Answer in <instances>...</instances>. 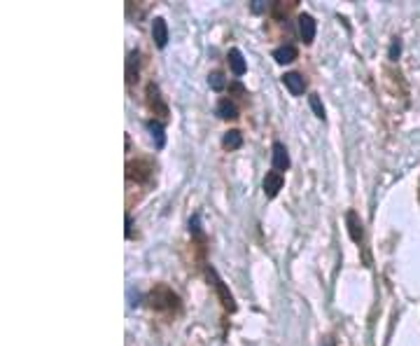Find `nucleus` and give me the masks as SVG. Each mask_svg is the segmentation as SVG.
<instances>
[{"label": "nucleus", "mask_w": 420, "mask_h": 346, "mask_svg": "<svg viewBox=\"0 0 420 346\" xmlns=\"http://www.w3.org/2000/svg\"><path fill=\"white\" fill-rule=\"evenodd\" d=\"M148 304L155 311H173V309H180V297L168 286L159 283L148 293Z\"/></svg>", "instance_id": "obj_1"}, {"label": "nucleus", "mask_w": 420, "mask_h": 346, "mask_svg": "<svg viewBox=\"0 0 420 346\" xmlns=\"http://www.w3.org/2000/svg\"><path fill=\"white\" fill-rule=\"evenodd\" d=\"M206 276H208V281L213 283V288L217 291V297H220L222 307L227 309V311H236V302H233V295L229 293V288L224 286V281L217 276V271L213 267H206Z\"/></svg>", "instance_id": "obj_2"}, {"label": "nucleus", "mask_w": 420, "mask_h": 346, "mask_svg": "<svg viewBox=\"0 0 420 346\" xmlns=\"http://www.w3.org/2000/svg\"><path fill=\"white\" fill-rule=\"evenodd\" d=\"M152 171H155V168H152L148 159H136V162L126 164V178L136 183H150Z\"/></svg>", "instance_id": "obj_3"}, {"label": "nucleus", "mask_w": 420, "mask_h": 346, "mask_svg": "<svg viewBox=\"0 0 420 346\" xmlns=\"http://www.w3.org/2000/svg\"><path fill=\"white\" fill-rule=\"evenodd\" d=\"M148 106H150V110L155 112V115H159L161 119L168 117V106H166V101L161 99V92H159V87H157L155 82L148 85Z\"/></svg>", "instance_id": "obj_4"}, {"label": "nucleus", "mask_w": 420, "mask_h": 346, "mask_svg": "<svg viewBox=\"0 0 420 346\" xmlns=\"http://www.w3.org/2000/svg\"><path fill=\"white\" fill-rule=\"evenodd\" d=\"M271 162H273V168H276L278 173L282 171H287L289 168V155H287V148L282 146V143H273V148H271Z\"/></svg>", "instance_id": "obj_5"}, {"label": "nucleus", "mask_w": 420, "mask_h": 346, "mask_svg": "<svg viewBox=\"0 0 420 346\" xmlns=\"http://www.w3.org/2000/svg\"><path fill=\"white\" fill-rule=\"evenodd\" d=\"M262 188H264V195L269 197V199L278 197V192L282 190V173H278V171H269V173L264 175Z\"/></svg>", "instance_id": "obj_6"}, {"label": "nucleus", "mask_w": 420, "mask_h": 346, "mask_svg": "<svg viewBox=\"0 0 420 346\" xmlns=\"http://www.w3.org/2000/svg\"><path fill=\"white\" fill-rule=\"evenodd\" d=\"M346 225H348L350 239L355 241V244H362V241H365V227H362L360 215L355 211H348V213H346Z\"/></svg>", "instance_id": "obj_7"}, {"label": "nucleus", "mask_w": 420, "mask_h": 346, "mask_svg": "<svg viewBox=\"0 0 420 346\" xmlns=\"http://www.w3.org/2000/svg\"><path fill=\"white\" fill-rule=\"evenodd\" d=\"M299 36H302V40L306 45L313 43V38H315V19L311 17V14H302V17H299Z\"/></svg>", "instance_id": "obj_8"}, {"label": "nucleus", "mask_w": 420, "mask_h": 346, "mask_svg": "<svg viewBox=\"0 0 420 346\" xmlns=\"http://www.w3.org/2000/svg\"><path fill=\"white\" fill-rule=\"evenodd\" d=\"M282 85L287 87L292 96H302L304 90H306V80L299 73H285V75H282Z\"/></svg>", "instance_id": "obj_9"}, {"label": "nucleus", "mask_w": 420, "mask_h": 346, "mask_svg": "<svg viewBox=\"0 0 420 346\" xmlns=\"http://www.w3.org/2000/svg\"><path fill=\"white\" fill-rule=\"evenodd\" d=\"M152 38H155L159 50H164L166 43H168V26L161 17H157L155 21H152Z\"/></svg>", "instance_id": "obj_10"}, {"label": "nucleus", "mask_w": 420, "mask_h": 346, "mask_svg": "<svg viewBox=\"0 0 420 346\" xmlns=\"http://www.w3.org/2000/svg\"><path fill=\"white\" fill-rule=\"evenodd\" d=\"M215 115L220 119H236L238 117V110H236V103L231 99H220L215 106Z\"/></svg>", "instance_id": "obj_11"}, {"label": "nucleus", "mask_w": 420, "mask_h": 346, "mask_svg": "<svg viewBox=\"0 0 420 346\" xmlns=\"http://www.w3.org/2000/svg\"><path fill=\"white\" fill-rule=\"evenodd\" d=\"M229 68H231V73L233 75H245V70H248V63L243 59V54H241L238 47H233V50H229Z\"/></svg>", "instance_id": "obj_12"}, {"label": "nucleus", "mask_w": 420, "mask_h": 346, "mask_svg": "<svg viewBox=\"0 0 420 346\" xmlns=\"http://www.w3.org/2000/svg\"><path fill=\"white\" fill-rule=\"evenodd\" d=\"M138 63H140V54L133 50L126 59V82L128 85H133L136 80H138Z\"/></svg>", "instance_id": "obj_13"}, {"label": "nucleus", "mask_w": 420, "mask_h": 346, "mask_svg": "<svg viewBox=\"0 0 420 346\" xmlns=\"http://www.w3.org/2000/svg\"><path fill=\"white\" fill-rule=\"evenodd\" d=\"M273 59H276V63H292L297 59V47L294 45L278 47V50H273Z\"/></svg>", "instance_id": "obj_14"}, {"label": "nucleus", "mask_w": 420, "mask_h": 346, "mask_svg": "<svg viewBox=\"0 0 420 346\" xmlns=\"http://www.w3.org/2000/svg\"><path fill=\"white\" fill-rule=\"evenodd\" d=\"M148 129H150V134H152V139H155V146L161 150L166 146V136H164V124L159 122V119H150L148 122Z\"/></svg>", "instance_id": "obj_15"}, {"label": "nucleus", "mask_w": 420, "mask_h": 346, "mask_svg": "<svg viewBox=\"0 0 420 346\" xmlns=\"http://www.w3.org/2000/svg\"><path fill=\"white\" fill-rule=\"evenodd\" d=\"M222 146L227 150H238L241 146H243V134L236 131V129H231V131L222 136Z\"/></svg>", "instance_id": "obj_16"}, {"label": "nucleus", "mask_w": 420, "mask_h": 346, "mask_svg": "<svg viewBox=\"0 0 420 346\" xmlns=\"http://www.w3.org/2000/svg\"><path fill=\"white\" fill-rule=\"evenodd\" d=\"M309 103H311V110L315 112V117L325 119V106H322L320 96H318V94H311V96H309Z\"/></svg>", "instance_id": "obj_17"}, {"label": "nucleus", "mask_w": 420, "mask_h": 346, "mask_svg": "<svg viewBox=\"0 0 420 346\" xmlns=\"http://www.w3.org/2000/svg\"><path fill=\"white\" fill-rule=\"evenodd\" d=\"M208 82H210V87H213L215 92H222L224 90V77H222V73H213L208 77Z\"/></svg>", "instance_id": "obj_18"}, {"label": "nucleus", "mask_w": 420, "mask_h": 346, "mask_svg": "<svg viewBox=\"0 0 420 346\" xmlns=\"http://www.w3.org/2000/svg\"><path fill=\"white\" fill-rule=\"evenodd\" d=\"M189 232H192V234L194 237H204V232H201V218H199V215H194V218L189 220Z\"/></svg>", "instance_id": "obj_19"}, {"label": "nucleus", "mask_w": 420, "mask_h": 346, "mask_svg": "<svg viewBox=\"0 0 420 346\" xmlns=\"http://www.w3.org/2000/svg\"><path fill=\"white\" fill-rule=\"evenodd\" d=\"M399 52H402V43H399V38H394L392 45H390V59L397 61L399 59Z\"/></svg>", "instance_id": "obj_20"}, {"label": "nucleus", "mask_w": 420, "mask_h": 346, "mask_svg": "<svg viewBox=\"0 0 420 346\" xmlns=\"http://www.w3.org/2000/svg\"><path fill=\"white\" fill-rule=\"evenodd\" d=\"M126 239H131V215H126Z\"/></svg>", "instance_id": "obj_21"}, {"label": "nucleus", "mask_w": 420, "mask_h": 346, "mask_svg": "<svg viewBox=\"0 0 420 346\" xmlns=\"http://www.w3.org/2000/svg\"><path fill=\"white\" fill-rule=\"evenodd\" d=\"M262 10H264L262 0H255V3H253V12H262Z\"/></svg>", "instance_id": "obj_22"}, {"label": "nucleus", "mask_w": 420, "mask_h": 346, "mask_svg": "<svg viewBox=\"0 0 420 346\" xmlns=\"http://www.w3.org/2000/svg\"><path fill=\"white\" fill-rule=\"evenodd\" d=\"M322 346H336V344H334V340H325V342H322Z\"/></svg>", "instance_id": "obj_23"}, {"label": "nucleus", "mask_w": 420, "mask_h": 346, "mask_svg": "<svg viewBox=\"0 0 420 346\" xmlns=\"http://www.w3.org/2000/svg\"><path fill=\"white\" fill-rule=\"evenodd\" d=\"M418 199H420V188H418Z\"/></svg>", "instance_id": "obj_24"}]
</instances>
